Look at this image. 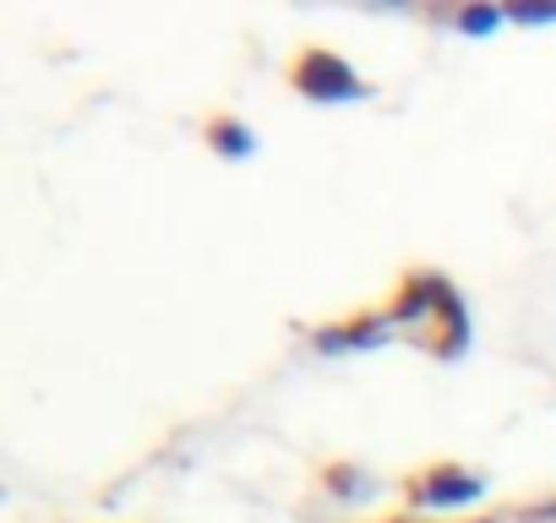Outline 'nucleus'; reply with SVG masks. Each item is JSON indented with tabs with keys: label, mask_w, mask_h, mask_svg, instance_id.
Here are the masks:
<instances>
[{
	"label": "nucleus",
	"mask_w": 556,
	"mask_h": 523,
	"mask_svg": "<svg viewBox=\"0 0 556 523\" xmlns=\"http://www.w3.org/2000/svg\"><path fill=\"white\" fill-rule=\"evenodd\" d=\"M442 284H447V279H437V273H409L404 290H399L393 306H388V322H393L399 333H409V328H420V322H437Z\"/></svg>",
	"instance_id": "4"
},
{
	"label": "nucleus",
	"mask_w": 556,
	"mask_h": 523,
	"mask_svg": "<svg viewBox=\"0 0 556 523\" xmlns=\"http://www.w3.org/2000/svg\"><path fill=\"white\" fill-rule=\"evenodd\" d=\"M485 474H475V469H464V463H437V469H420L409 485H404V496H409V507L415 512H453V507H475V501H485Z\"/></svg>",
	"instance_id": "2"
},
{
	"label": "nucleus",
	"mask_w": 556,
	"mask_h": 523,
	"mask_svg": "<svg viewBox=\"0 0 556 523\" xmlns=\"http://www.w3.org/2000/svg\"><path fill=\"white\" fill-rule=\"evenodd\" d=\"M290 88L301 99H312V104H361L371 93L366 77L339 50H323V44H312V50H301L290 61Z\"/></svg>",
	"instance_id": "1"
},
{
	"label": "nucleus",
	"mask_w": 556,
	"mask_h": 523,
	"mask_svg": "<svg viewBox=\"0 0 556 523\" xmlns=\"http://www.w3.org/2000/svg\"><path fill=\"white\" fill-rule=\"evenodd\" d=\"M388 339H399V328L388 322V311L344 317V322H328V328L312 333L317 355H328V360H339V355H371V349H382Z\"/></svg>",
	"instance_id": "3"
},
{
	"label": "nucleus",
	"mask_w": 556,
	"mask_h": 523,
	"mask_svg": "<svg viewBox=\"0 0 556 523\" xmlns=\"http://www.w3.org/2000/svg\"><path fill=\"white\" fill-rule=\"evenodd\" d=\"M207 148L218 153V158H229V164H245V158H256V131L240 120V115H213L207 120Z\"/></svg>",
	"instance_id": "5"
},
{
	"label": "nucleus",
	"mask_w": 556,
	"mask_h": 523,
	"mask_svg": "<svg viewBox=\"0 0 556 523\" xmlns=\"http://www.w3.org/2000/svg\"><path fill=\"white\" fill-rule=\"evenodd\" d=\"M328 490H333V496H350V501H361V496H377V485H371L361 469H328Z\"/></svg>",
	"instance_id": "9"
},
{
	"label": "nucleus",
	"mask_w": 556,
	"mask_h": 523,
	"mask_svg": "<svg viewBox=\"0 0 556 523\" xmlns=\"http://www.w3.org/2000/svg\"><path fill=\"white\" fill-rule=\"evenodd\" d=\"M502 23H507V7H464L458 12V34H469V39H491Z\"/></svg>",
	"instance_id": "7"
},
{
	"label": "nucleus",
	"mask_w": 556,
	"mask_h": 523,
	"mask_svg": "<svg viewBox=\"0 0 556 523\" xmlns=\"http://www.w3.org/2000/svg\"><path fill=\"white\" fill-rule=\"evenodd\" d=\"M529 518H551V523H556V501H545V507H529Z\"/></svg>",
	"instance_id": "10"
},
{
	"label": "nucleus",
	"mask_w": 556,
	"mask_h": 523,
	"mask_svg": "<svg viewBox=\"0 0 556 523\" xmlns=\"http://www.w3.org/2000/svg\"><path fill=\"white\" fill-rule=\"evenodd\" d=\"M437 317H442L447 339H442L431 355H437V360H458V355L469 349V311H464V295H458L453 284H442V306H437Z\"/></svg>",
	"instance_id": "6"
},
{
	"label": "nucleus",
	"mask_w": 556,
	"mask_h": 523,
	"mask_svg": "<svg viewBox=\"0 0 556 523\" xmlns=\"http://www.w3.org/2000/svg\"><path fill=\"white\" fill-rule=\"evenodd\" d=\"M507 23H518V28H556V0H513Z\"/></svg>",
	"instance_id": "8"
}]
</instances>
